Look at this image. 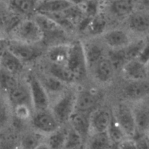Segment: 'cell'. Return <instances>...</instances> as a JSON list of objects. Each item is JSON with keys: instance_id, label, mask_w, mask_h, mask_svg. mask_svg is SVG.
Here are the masks:
<instances>
[{"instance_id": "6da1fadb", "label": "cell", "mask_w": 149, "mask_h": 149, "mask_svg": "<svg viewBox=\"0 0 149 149\" xmlns=\"http://www.w3.org/2000/svg\"><path fill=\"white\" fill-rule=\"evenodd\" d=\"M33 19L39 26L42 33L41 43L47 45L48 48L61 44H68V33L55 21L45 15L36 13Z\"/></svg>"}, {"instance_id": "7a4b0ae2", "label": "cell", "mask_w": 149, "mask_h": 149, "mask_svg": "<svg viewBox=\"0 0 149 149\" xmlns=\"http://www.w3.org/2000/svg\"><path fill=\"white\" fill-rule=\"evenodd\" d=\"M8 39L31 45H39L42 42V33L33 18L20 19L9 31Z\"/></svg>"}, {"instance_id": "3957f363", "label": "cell", "mask_w": 149, "mask_h": 149, "mask_svg": "<svg viewBox=\"0 0 149 149\" xmlns=\"http://www.w3.org/2000/svg\"><path fill=\"white\" fill-rule=\"evenodd\" d=\"M75 98L76 91L68 88L50 105L49 109L61 126L68 124L70 117L74 112Z\"/></svg>"}, {"instance_id": "277c9868", "label": "cell", "mask_w": 149, "mask_h": 149, "mask_svg": "<svg viewBox=\"0 0 149 149\" xmlns=\"http://www.w3.org/2000/svg\"><path fill=\"white\" fill-rule=\"evenodd\" d=\"M66 67L74 74L77 81L81 80L88 72L81 41H72L69 44Z\"/></svg>"}, {"instance_id": "5b68a950", "label": "cell", "mask_w": 149, "mask_h": 149, "mask_svg": "<svg viewBox=\"0 0 149 149\" xmlns=\"http://www.w3.org/2000/svg\"><path fill=\"white\" fill-rule=\"evenodd\" d=\"M30 121L33 131L45 137L61 127L51 112L50 109L33 111Z\"/></svg>"}, {"instance_id": "8992f818", "label": "cell", "mask_w": 149, "mask_h": 149, "mask_svg": "<svg viewBox=\"0 0 149 149\" xmlns=\"http://www.w3.org/2000/svg\"><path fill=\"white\" fill-rule=\"evenodd\" d=\"M113 118L127 137L134 138L137 134L131 105L127 102H119L112 112Z\"/></svg>"}, {"instance_id": "52a82bcc", "label": "cell", "mask_w": 149, "mask_h": 149, "mask_svg": "<svg viewBox=\"0 0 149 149\" xmlns=\"http://www.w3.org/2000/svg\"><path fill=\"white\" fill-rule=\"evenodd\" d=\"M26 83L30 92L33 111L49 109L51 105L50 98L42 86L39 77L35 75H29Z\"/></svg>"}, {"instance_id": "ba28073f", "label": "cell", "mask_w": 149, "mask_h": 149, "mask_svg": "<svg viewBox=\"0 0 149 149\" xmlns=\"http://www.w3.org/2000/svg\"><path fill=\"white\" fill-rule=\"evenodd\" d=\"M37 45L23 43L8 39L7 50H9L25 64V63H30L35 61L42 55V50Z\"/></svg>"}, {"instance_id": "9c48e42d", "label": "cell", "mask_w": 149, "mask_h": 149, "mask_svg": "<svg viewBox=\"0 0 149 149\" xmlns=\"http://www.w3.org/2000/svg\"><path fill=\"white\" fill-rule=\"evenodd\" d=\"M101 37L103 45L107 46L109 50L122 49L132 40L130 34L120 28L108 29L101 35Z\"/></svg>"}, {"instance_id": "30bf717a", "label": "cell", "mask_w": 149, "mask_h": 149, "mask_svg": "<svg viewBox=\"0 0 149 149\" xmlns=\"http://www.w3.org/2000/svg\"><path fill=\"white\" fill-rule=\"evenodd\" d=\"M136 126L137 134L148 133L149 105L148 97L138 102H132L131 105Z\"/></svg>"}, {"instance_id": "8fae6325", "label": "cell", "mask_w": 149, "mask_h": 149, "mask_svg": "<svg viewBox=\"0 0 149 149\" xmlns=\"http://www.w3.org/2000/svg\"><path fill=\"white\" fill-rule=\"evenodd\" d=\"M99 95L93 89H84L76 91L74 111L81 112H91L95 109L99 101Z\"/></svg>"}, {"instance_id": "7c38bea8", "label": "cell", "mask_w": 149, "mask_h": 149, "mask_svg": "<svg viewBox=\"0 0 149 149\" xmlns=\"http://www.w3.org/2000/svg\"><path fill=\"white\" fill-rule=\"evenodd\" d=\"M112 119V112L106 108H97L90 112V134L107 131Z\"/></svg>"}, {"instance_id": "4fadbf2b", "label": "cell", "mask_w": 149, "mask_h": 149, "mask_svg": "<svg viewBox=\"0 0 149 149\" xmlns=\"http://www.w3.org/2000/svg\"><path fill=\"white\" fill-rule=\"evenodd\" d=\"M124 77L128 81L148 80V65L137 58L127 61L121 70Z\"/></svg>"}, {"instance_id": "5bb4252c", "label": "cell", "mask_w": 149, "mask_h": 149, "mask_svg": "<svg viewBox=\"0 0 149 149\" xmlns=\"http://www.w3.org/2000/svg\"><path fill=\"white\" fill-rule=\"evenodd\" d=\"M127 26L130 32L144 37L149 29V16L146 12H132L127 18Z\"/></svg>"}, {"instance_id": "9a60e30c", "label": "cell", "mask_w": 149, "mask_h": 149, "mask_svg": "<svg viewBox=\"0 0 149 149\" xmlns=\"http://www.w3.org/2000/svg\"><path fill=\"white\" fill-rule=\"evenodd\" d=\"M83 44L87 70H90L99 61L106 56V51L103 43H100L95 41H90Z\"/></svg>"}, {"instance_id": "2e32d148", "label": "cell", "mask_w": 149, "mask_h": 149, "mask_svg": "<svg viewBox=\"0 0 149 149\" xmlns=\"http://www.w3.org/2000/svg\"><path fill=\"white\" fill-rule=\"evenodd\" d=\"M90 112L74 111L68 122L69 127L81 136L84 143L90 134Z\"/></svg>"}, {"instance_id": "e0dca14e", "label": "cell", "mask_w": 149, "mask_h": 149, "mask_svg": "<svg viewBox=\"0 0 149 149\" xmlns=\"http://www.w3.org/2000/svg\"><path fill=\"white\" fill-rule=\"evenodd\" d=\"M149 83L148 80L128 81L124 88V94L132 102H138L148 97Z\"/></svg>"}, {"instance_id": "ac0fdd59", "label": "cell", "mask_w": 149, "mask_h": 149, "mask_svg": "<svg viewBox=\"0 0 149 149\" xmlns=\"http://www.w3.org/2000/svg\"><path fill=\"white\" fill-rule=\"evenodd\" d=\"M11 108L20 105L32 107L30 92L27 83H22L20 81L17 86L6 95Z\"/></svg>"}, {"instance_id": "d6986e66", "label": "cell", "mask_w": 149, "mask_h": 149, "mask_svg": "<svg viewBox=\"0 0 149 149\" xmlns=\"http://www.w3.org/2000/svg\"><path fill=\"white\" fill-rule=\"evenodd\" d=\"M91 70L95 79L102 84H106L111 81L116 72L107 56L99 61Z\"/></svg>"}, {"instance_id": "ffe728a7", "label": "cell", "mask_w": 149, "mask_h": 149, "mask_svg": "<svg viewBox=\"0 0 149 149\" xmlns=\"http://www.w3.org/2000/svg\"><path fill=\"white\" fill-rule=\"evenodd\" d=\"M24 65L25 64L9 50H7L0 56V67L14 75L17 76L23 72Z\"/></svg>"}, {"instance_id": "44dd1931", "label": "cell", "mask_w": 149, "mask_h": 149, "mask_svg": "<svg viewBox=\"0 0 149 149\" xmlns=\"http://www.w3.org/2000/svg\"><path fill=\"white\" fill-rule=\"evenodd\" d=\"M71 5L68 0H43L37 3L35 13L44 15L60 13Z\"/></svg>"}, {"instance_id": "7402d4cb", "label": "cell", "mask_w": 149, "mask_h": 149, "mask_svg": "<svg viewBox=\"0 0 149 149\" xmlns=\"http://www.w3.org/2000/svg\"><path fill=\"white\" fill-rule=\"evenodd\" d=\"M69 44H61L49 47L47 51V58L49 63L65 65L68 58Z\"/></svg>"}, {"instance_id": "603a6c76", "label": "cell", "mask_w": 149, "mask_h": 149, "mask_svg": "<svg viewBox=\"0 0 149 149\" xmlns=\"http://www.w3.org/2000/svg\"><path fill=\"white\" fill-rule=\"evenodd\" d=\"M39 79L46 90L47 93L49 95V98H50V96H52V95L55 96V98H56L68 89L67 87L68 85L63 83L62 81L49 74H46L43 76L42 78Z\"/></svg>"}, {"instance_id": "cb8c5ba5", "label": "cell", "mask_w": 149, "mask_h": 149, "mask_svg": "<svg viewBox=\"0 0 149 149\" xmlns=\"http://www.w3.org/2000/svg\"><path fill=\"white\" fill-rule=\"evenodd\" d=\"M112 143L107 132L91 133L84 143L85 149H111Z\"/></svg>"}, {"instance_id": "d4e9b609", "label": "cell", "mask_w": 149, "mask_h": 149, "mask_svg": "<svg viewBox=\"0 0 149 149\" xmlns=\"http://www.w3.org/2000/svg\"><path fill=\"white\" fill-rule=\"evenodd\" d=\"M109 4L111 13L118 18H127L134 12L133 0H115Z\"/></svg>"}, {"instance_id": "484cf974", "label": "cell", "mask_w": 149, "mask_h": 149, "mask_svg": "<svg viewBox=\"0 0 149 149\" xmlns=\"http://www.w3.org/2000/svg\"><path fill=\"white\" fill-rule=\"evenodd\" d=\"M48 74L54 76L57 79L66 85L74 84L77 82L75 76L66 67V65L55 64L49 63L48 66Z\"/></svg>"}, {"instance_id": "4316f807", "label": "cell", "mask_w": 149, "mask_h": 149, "mask_svg": "<svg viewBox=\"0 0 149 149\" xmlns=\"http://www.w3.org/2000/svg\"><path fill=\"white\" fill-rule=\"evenodd\" d=\"M12 115L11 106L7 97L0 92V131L5 130L10 125Z\"/></svg>"}, {"instance_id": "83f0119b", "label": "cell", "mask_w": 149, "mask_h": 149, "mask_svg": "<svg viewBox=\"0 0 149 149\" xmlns=\"http://www.w3.org/2000/svg\"><path fill=\"white\" fill-rule=\"evenodd\" d=\"M20 80L17 76L8 72L0 67V92L6 96L18 85Z\"/></svg>"}, {"instance_id": "f1b7e54d", "label": "cell", "mask_w": 149, "mask_h": 149, "mask_svg": "<svg viewBox=\"0 0 149 149\" xmlns=\"http://www.w3.org/2000/svg\"><path fill=\"white\" fill-rule=\"evenodd\" d=\"M67 128L61 126L57 130L45 137V142L51 149H63L66 137Z\"/></svg>"}, {"instance_id": "f546056e", "label": "cell", "mask_w": 149, "mask_h": 149, "mask_svg": "<svg viewBox=\"0 0 149 149\" xmlns=\"http://www.w3.org/2000/svg\"><path fill=\"white\" fill-rule=\"evenodd\" d=\"M108 22L106 17L99 13L91 19L85 32H87L90 36H101L107 29Z\"/></svg>"}, {"instance_id": "4dcf8cb0", "label": "cell", "mask_w": 149, "mask_h": 149, "mask_svg": "<svg viewBox=\"0 0 149 149\" xmlns=\"http://www.w3.org/2000/svg\"><path fill=\"white\" fill-rule=\"evenodd\" d=\"M147 42H148V39L145 37H141L131 41V42L127 46L123 48L124 53H125L127 61H129L130 60L138 58V55Z\"/></svg>"}, {"instance_id": "1f68e13d", "label": "cell", "mask_w": 149, "mask_h": 149, "mask_svg": "<svg viewBox=\"0 0 149 149\" xmlns=\"http://www.w3.org/2000/svg\"><path fill=\"white\" fill-rule=\"evenodd\" d=\"M45 138V136L35 131L27 132L22 136L20 140V149H35L36 146Z\"/></svg>"}, {"instance_id": "d6a6232c", "label": "cell", "mask_w": 149, "mask_h": 149, "mask_svg": "<svg viewBox=\"0 0 149 149\" xmlns=\"http://www.w3.org/2000/svg\"><path fill=\"white\" fill-rule=\"evenodd\" d=\"M38 1L36 0H10L13 10L22 15H30L35 12Z\"/></svg>"}, {"instance_id": "836d02e7", "label": "cell", "mask_w": 149, "mask_h": 149, "mask_svg": "<svg viewBox=\"0 0 149 149\" xmlns=\"http://www.w3.org/2000/svg\"><path fill=\"white\" fill-rule=\"evenodd\" d=\"M84 142L81 136L71 127L67 128L66 137L63 149H81L84 148Z\"/></svg>"}, {"instance_id": "e575fe53", "label": "cell", "mask_w": 149, "mask_h": 149, "mask_svg": "<svg viewBox=\"0 0 149 149\" xmlns=\"http://www.w3.org/2000/svg\"><path fill=\"white\" fill-rule=\"evenodd\" d=\"M106 56L111 61L113 65L115 71L122 70L125 64L127 62L124 53L123 48L122 49L109 50L106 53Z\"/></svg>"}, {"instance_id": "d590c367", "label": "cell", "mask_w": 149, "mask_h": 149, "mask_svg": "<svg viewBox=\"0 0 149 149\" xmlns=\"http://www.w3.org/2000/svg\"><path fill=\"white\" fill-rule=\"evenodd\" d=\"M106 132H107L112 144H116V143H119L123 139L127 137L125 135V134L122 131L119 124H117L116 120L114 119L113 115H112L111 121L110 125H109Z\"/></svg>"}, {"instance_id": "8d00e7d4", "label": "cell", "mask_w": 149, "mask_h": 149, "mask_svg": "<svg viewBox=\"0 0 149 149\" xmlns=\"http://www.w3.org/2000/svg\"><path fill=\"white\" fill-rule=\"evenodd\" d=\"M84 15L94 18L100 13V1L99 0H88L82 5L79 6Z\"/></svg>"}, {"instance_id": "74e56055", "label": "cell", "mask_w": 149, "mask_h": 149, "mask_svg": "<svg viewBox=\"0 0 149 149\" xmlns=\"http://www.w3.org/2000/svg\"><path fill=\"white\" fill-rule=\"evenodd\" d=\"M137 149H149L148 133L137 134L134 137Z\"/></svg>"}, {"instance_id": "f35d334b", "label": "cell", "mask_w": 149, "mask_h": 149, "mask_svg": "<svg viewBox=\"0 0 149 149\" xmlns=\"http://www.w3.org/2000/svg\"><path fill=\"white\" fill-rule=\"evenodd\" d=\"M148 58H149V48H148V42H147L141 51L140 54L138 55L137 59L139 60L143 64L148 65Z\"/></svg>"}, {"instance_id": "ab89813d", "label": "cell", "mask_w": 149, "mask_h": 149, "mask_svg": "<svg viewBox=\"0 0 149 149\" xmlns=\"http://www.w3.org/2000/svg\"><path fill=\"white\" fill-rule=\"evenodd\" d=\"M8 48V38L0 37V56Z\"/></svg>"}, {"instance_id": "60d3db41", "label": "cell", "mask_w": 149, "mask_h": 149, "mask_svg": "<svg viewBox=\"0 0 149 149\" xmlns=\"http://www.w3.org/2000/svg\"><path fill=\"white\" fill-rule=\"evenodd\" d=\"M35 149H51V148H49V146L48 145L47 143L45 142V140H43V141L41 142V143L36 146Z\"/></svg>"}, {"instance_id": "b9f144b4", "label": "cell", "mask_w": 149, "mask_h": 149, "mask_svg": "<svg viewBox=\"0 0 149 149\" xmlns=\"http://www.w3.org/2000/svg\"><path fill=\"white\" fill-rule=\"evenodd\" d=\"M88 0H68L70 3L73 5H77V6H81L84 3L87 1Z\"/></svg>"}, {"instance_id": "7bdbcfd3", "label": "cell", "mask_w": 149, "mask_h": 149, "mask_svg": "<svg viewBox=\"0 0 149 149\" xmlns=\"http://www.w3.org/2000/svg\"><path fill=\"white\" fill-rule=\"evenodd\" d=\"M138 2L142 4L144 7H148V0H138Z\"/></svg>"}, {"instance_id": "ee69618b", "label": "cell", "mask_w": 149, "mask_h": 149, "mask_svg": "<svg viewBox=\"0 0 149 149\" xmlns=\"http://www.w3.org/2000/svg\"><path fill=\"white\" fill-rule=\"evenodd\" d=\"M105 1H108V2H111V1H115V0H105Z\"/></svg>"}, {"instance_id": "f6af8a7d", "label": "cell", "mask_w": 149, "mask_h": 149, "mask_svg": "<svg viewBox=\"0 0 149 149\" xmlns=\"http://www.w3.org/2000/svg\"><path fill=\"white\" fill-rule=\"evenodd\" d=\"M36 1H39H39H43V0H36Z\"/></svg>"}, {"instance_id": "bcb514c9", "label": "cell", "mask_w": 149, "mask_h": 149, "mask_svg": "<svg viewBox=\"0 0 149 149\" xmlns=\"http://www.w3.org/2000/svg\"><path fill=\"white\" fill-rule=\"evenodd\" d=\"M81 149H85L84 148H84H81Z\"/></svg>"}, {"instance_id": "7dc6e473", "label": "cell", "mask_w": 149, "mask_h": 149, "mask_svg": "<svg viewBox=\"0 0 149 149\" xmlns=\"http://www.w3.org/2000/svg\"></svg>"}]
</instances>
